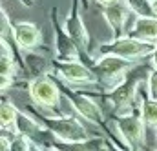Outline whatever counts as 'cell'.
I'll use <instances>...</instances> for the list:
<instances>
[{
  "label": "cell",
  "mask_w": 157,
  "mask_h": 151,
  "mask_svg": "<svg viewBox=\"0 0 157 151\" xmlns=\"http://www.w3.org/2000/svg\"><path fill=\"white\" fill-rule=\"evenodd\" d=\"M40 124L59 140V142H68V144H75V142H86L91 140L95 137H101V133H95L91 127H88L86 124H82L75 116L64 113V115H44L40 111H29Z\"/></svg>",
  "instance_id": "obj_1"
},
{
  "label": "cell",
  "mask_w": 157,
  "mask_h": 151,
  "mask_svg": "<svg viewBox=\"0 0 157 151\" xmlns=\"http://www.w3.org/2000/svg\"><path fill=\"white\" fill-rule=\"evenodd\" d=\"M84 64H88L91 68V71L97 75V80H99V84H102L104 93H110L121 82H124V78L135 66L132 60H126L117 55H99L93 60L86 58Z\"/></svg>",
  "instance_id": "obj_2"
},
{
  "label": "cell",
  "mask_w": 157,
  "mask_h": 151,
  "mask_svg": "<svg viewBox=\"0 0 157 151\" xmlns=\"http://www.w3.org/2000/svg\"><path fill=\"white\" fill-rule=\"evenodd\" d=\"M49 75L55 78V82L59 84L62 95L66 97V100L70 102V106L75 109V113H77L84 122H88V124H91V126H97V127H101V126L104 124L106 118H104L102 108H101L88 93H82V91H78L75 86H70V84L62 82L59 76H55L53 73H49Z\"/></svg>",
  "instance_id": "obj_3"
},
{
  "label": "cell",
  "mask_w": 157,
  "mask_h": 151,
  "mask_svg": "<svg viewBox=\"0 0 157 151\" xmlns=\"http://www.w3.org/2000/svg\"><path fill=\"white\" fill-rule=\"evenodd\" d=\"M157 47V42H148V40H139L133 37H119L113 38L106 44L99 46V55H117L126 60H141L150 57Z\"/></svg>",
  "instance_id": "obj_4"
},
{
  "label": "cell",
  "mask_w": 157,
  "mask_h": 151,
  "mask_svg": "<svg viewBox=\"0 0 157 151\" xmlns=\"http://www.w3.org/2000/svg\"><path fill=\"white\" fill-rule=\"evenodd\" d=\"M112 118L117 124L119 131H121L124 142L128 144L130 151H143L144 140H146V124L139 111V102L132 111L122 115H113Z\"/></svg>",
  "instance_id": "obj_5"
},
{
  "label": "cell",
  "mask_w": 157,
  "mask_h": 151,
  "mask_svg": "<svg viewBox=\"0 0 157 151\" xmlns=\"http://www.w3.org/2000/svg\"><path fill=\"white\" fill-rule=\"evenodd\" d=\"M51 73L59 76L62 82L75 86V87H84V86L90 87V86L99 84L97 75L82 60H53Z\"/></svg>",
  "instance_id": "obj_6"
},
{
  "label": "cell",
  "mask_w": 157,
  "mask_h": 151,
  "mask_svg": "<svg viewBox=\"0 0 157 151\" xmlns=\"http://www.w3.org/2000/svg\"><path fill=\"white\" fill-rule=\"evenodd\" d=\"M28 93L31 102L40 109H53L60 102V87L51 75H44L28 80Z\"/></svg>",
  "instance_id": "obj_7"
},
{
  "label": "cell",
  "mask_w": 157,
  "mask_h": 151,
  "mask_svg": "<svg viewBox=\"0 0 157 151\" xmlns=\"http://www.w3.org/2000/svg\"><path fill=\"white\" fill-rule=\"evenodd\" d=\"M53 35H55V58L53 60H80V49L73 42V38L68 35L64 22H59L55 17V9H53Z\"/></svg>",
  "instance_id": "obj_8"
},
{
  "label": "cell",
  "mask_w": 157,
  "mask_h": 151,
  "mask_svg": "<svg viewBox=\"0 0 157 151\" xmlns=\"http://www.w3.org/2000/svg\"><path fill=\"white\" fill-rule=\"evenodd\" d=\"M0 87L2 91H6L9 86L15 84V78L18 69L22 68V64H18L17 57H15V51H13V42H9V38H4L0 40Z\"/></svg>",
  "instance_id": "obj_9"
},
{
  "label": "cell",
  "mask_w": 157,
  "mask_h": 151,
  "mask_svg": "<svg viewBox=\"0 0 157 151\" xmlns=\"http://www.w3.org/2000/svg\"><path fill=\"white\" fill-rule=\"evenodd\" d=\"M64 28L68 31V35L73 38V42L78 46L80 49V55L84 51H88V46H90V35H88V29L84 26V20H82V15H80V0H73L71 2V9L64 20Z\"/></svg>",
  "instance_id": "obj_10"
},
{
  "label": "cell",
  "mask_w": 157,
  "mask_h": 151,
  "mask_svg": "<svg viewBox=\"0 0 157 151\" xmlns=\"http://www.w3.org/2000/svg\"><path fill=\"white\" fill-rule=\"evenodd\" d=\"M102 17L104 20L108 22L110 29L113 31L115 38L119 37H126L128 33V18H130V9L126 7V4L121 0V2H115V4H110V6H102Z\"/></svg>",
  "instance_id": "obj_11"
},
{
  "label": "cell",
  "mask_w": 157,
  "mask_h": 151,
  "mask_svg": "<svg viewBox=\"0 0 157 151\" xmlns=\"http://www.w3.org/2000/svg\"><path fill=\"white\" fill-rule=\"evenodd\" d=\"M13 42L17 49L31 51L42 44V33L33 22H17L13 26Z\"/></svg>",
  "instance_id": "obj_12"
},
{
  "label": "cell",
  "mask_w": 157,
  "mask_h": 151,
  "mask_svg": "<svg viewBox=\"0 0 157 151\" xmlns=\"http://www.w3.org/2000/svg\"><path fill=\"white\" fill-rule=\"evenodd\" d=\"M22 68L26 69L28 78H39V76L49 75L53 69V60H49L44 53H39L35 49L31 51H22Z\"/></svg>",
  "instance_id": "obj_13"
},
{
  "label": "cell",
  "mask_w": 157,
  "mask_h": 151,
  "mask_svg": "<svg viewBox=\"0 0 157 151\" xmlns=\"http://www.w3.org/2000/svg\"><path fill=\"white\" fill-rule=\"evenodd\" d=\"M126 35L139 40L157 42V17H135L133 26Z\"/></svg>",
  "instance_id": "obj_14"
},
{
  "label": "cell",
  "mask_w": 157,
  "mask_h": 151,
  "mask_svg": "<svg viewBox=\"0 0 157 151\" xmlns=\"http://www.w3.org/2000/svg\"><path fill=\"white\" fill-rule=\"evenodd\" d=\"M18 113H20V109L13 102H7V100L2 102V108H0V126H2V131L11 129V133L15 135V124H17Z\"/></svg>",
  "instance_id": "obj_15"
},
{
  "label": "cell",
  "mask_w": 157,
  "mask_h": 151,
  "mask_svg": "<svg viewBox=\"0 0 157 151\" xmlns=\"http://www.w3.org/2000/svg\"><path fill=\"white\" fill-rule=\"evenodd\" d=\"M139 102V111L144 120V124L148 127H155L157 126V100L148 98V97H137Z\"/></svg>",
  "instance_id": "obj_16"
},
{
  "label": "cell",
  "mask_w": 157,
  "mask_h": 151,
  "mask_svg": "<svg viewBox=\"0 0 157 151\" xmlns=\"http://www.w3.org/2000/svg\"><path fill=\"white\" fill-rule=\"evenodd\" d=\"M122 2L130 9V13H133L135 17H155L152 0H122Z\"/></svg>",
  "instance_id": "obj_17"
},
{
  "label": "cell",
  "mask_w": 157,
  "mask_h": 151,
  "mask_svg": "<svg viewBox=\"0 0 157 151\" xmlns=\"http://www.w3.org/2000/svg\"><path fill=\"white\" fill-rule=\"evenodd\" d=\"M33 142L24 135H11V151H31Z\"/></svg>",
  "instance_id": "obj_18"
},
{
  "label": "cell",
  "mask_w": 157,
  "mask_h": 151,
  "mask_svg": "<svg viewBox=\"0 0 157 151\" xmlns=\"http://www.w3.org/2000/svg\"><path fill=\"white\" fill-rule=\"evenodd\" d=\"M146 97L157 100V69H152L146 80Z\"/></svg>",
  "instance_id": "obj_19"
},
{
  "label": "cell",
  "mask_w": 157,
  "mask_h": 151,
  "mask_svg": "<svg viewBox=\"0 0 157 151\" xmlns=\"http://www.w3.org/2000/svg\"><path fill=\"white\" fill-rule=\"evenodd\" d=\"M0 151H11V138L6 135L0 137Z\"/></svg>",
  "instance_id": "obj_20"
},
{
  "label": "cell",
  "mask_w": 157,
  "mask_h": 151,
  "mask_svg": "<svg viewBox=\"0 0 157 151\" xmlns=\"http://www.w3.org/2000/svg\"><path fill=\"white\" fill-rule=\"evenodd\" d=\"M148 58H150V66H152L154 69H157V47H155V51H154Z\"/></svg>",
  "instance_id": "obj_21"
},
{
  "label": "cell",
  "mask_w": 157,
  "mask_h": 151,
  "mask_svg": "<svg viewBox=\"0 0 157 151\" xmlns=\"http://www.w3.org/2000/svg\"><path fill=\"white\" fill-rule=\"evenodd\" d=\"M22 2V6H26V7H31V6H35L39 0H20Z\"/></svg>",
  "instance_id": "obj_22"
},
{
  "label": "cell",
  "mask_w": 157,
  "mask_h": 151,
  "mask_svg": "<svg viewBox=\"0 0 157 151\" xmlns=\"http://www.w3.org/2000/svg\"><path fill=\"white\" fill-rule=\"evenodd\" d=\"M108 142H110V140H108ZM108 151H126V149H122V148L115 146L113 142H110V146H108Z\"/></svg>",
  "instance_id": "obj_23"
},
{
  "label": "cell",
  "mask_w": 157,
  "mask_h": 151,
  "mask_svg": "<svg viewBox=\"0 0 157 151\" xmlns=\"http://www.w3.org/2000/svg\"><path fill=\"white\" fill-rule=\"evenodd\" d=\"M101 6H110V4H115V2H121V0H97Z\"/></svg>",
  "instance_id": "obj_24"
},
{
  "label": "cell",
  "mask_w": 157,
  "mask_h": 151,
  "mask_svg": "<svg viewBox=\"0 0 157 151\" xmlns=\"http://www.w3.org/2000/svg\"><path fill=\"white\" fill-rule=\"evenodd\" d=\"M46 151H64V149H60L59 146H55V144H51V146H48V148H46Z\"/></svg>",
  "instance_id": "obj_25"
},
{
  "label": "cell",
  "mask_w": 157,
  "mask_h": 151,
  "mask_svg": "<svg viewBox=\"0 0 157 151\" xmlns=\"http://www.w3.org/2000/svg\"><path fill=\"white\" fill-rule=\"evenodd\" d=\"M152 7H154V15L157 17V0H154V2H152Z\"/></svg>",
  "instance_id": "obj_26"
},
{
  "label": "cell",
  "mask_w": 157,
  "mask_h": 151,
  "mask_svg": "<svg viewBox=\"0 0 157 151\" xmlns=\"http://www.w3.org/2000/svg\"><path fill=\"white\" fill-rule=\"evenodd\" d=\"M152 2H154V0H152Z\"/></svg>",
  "instance_id": "obj_27"
},
{
  "label": "cell",
  "mask_w": 157,
  "mask_h": 151,
  "mask_svg": "<svg viewBox=\"0 0 157 151\" xmlns=\"http://www.w3.org/2000/svg\"><path fill=\"white\" fill-rule=\"evenodd\" d=\"M155 151H157V149H155Z\"/></svg>",
  "instance_id": "obj_28"
}]
</instances>
